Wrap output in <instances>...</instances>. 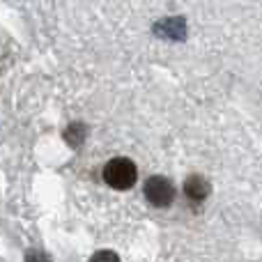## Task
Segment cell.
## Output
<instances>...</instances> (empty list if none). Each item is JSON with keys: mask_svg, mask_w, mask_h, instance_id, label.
<instances>
[{"mask_svg": "<svg viewBox=\"0 0 262 262\" xmlns=\"http://www.w3.org/2000/svg\"><path fill=\"white\" fill-rule=\"evenodd\" d=\"M136 180H138V170H136V163L131 159L115 157L104 166V182L111 189L127 191L136 184Z\"/></svg>", "mask_w": 262, "mask_h": 262, "instance_id": "obj_1", "label": "cell"}, {"mask_svg": "<svg viewBox=\"0 0 262 262\" xmlns=\"http://www.w3.org/2000/svg\"><path fill=\"white\" fill-rule=\"evenodd\" d=\"M145 198L154 207H170V203L175 200V186L168 177L154 175L145 182Z\"/></svg>", "mask_w": 262, "mask_h": 262, "instance_id": "obj_2", "label": "cell"}, {"mask_svg": "<svg viewBox=\"0 0 262 262\" xmlns=\"http://www.w3.org/2000/svg\"><path fill=\"white\" fill-rule=\"evenodd\" d=\"M209 191H212V186H209V182L205 180L203 175L186 177L184 193H186V198H189V200H195V203H200V200H205L209 195Z\"/></svg>", "mask_w": 262, "mask_h": 262, "instance_id": "obj_3", "label": "cell"}, {"mask_svg": "<svg viewBox=\"0 0 262 262\" xmlns=\"http://www.w3.org/2000/svg\"><path fill=\"white\" fill-rule=\"evenodd\" d=\"M157 30L161 32V35L170 37V39H182L184 32H186V28H184V21H182V18H168V21L159 23Z\"/></svg>", "mask_w": 262, "mask_h": 262, "instance_id": "obj_4", "label": "cell"}, {"mask_svg": "<svg viewBox=\"0 0 262 262\" xmlns=\"http://www.w3.org/2000/svg\"><path fill=\"white\" fill-rule=\"evenodd\" d=\"M64 140H67L72 147H81L83 140H85V127H83L81 122L69 124L67 131H64Z\"/></svg>", "mask_w": 262, "mask_h": 262, "instance_id": "obj_5", "label": "cell"}, {"mask_svg": "<svg viewBox=\"0 0 262 262\" xmlns=\"http://www.w3.org/2000/svg\"><path fill=\"white\" fill-rule=\"evenodd\" d=\"M90 262H120V258L115 251H97L90 258Z\"/></svg>", "mask_w": 262, "mask_h": 262, "instance_id": "obj_6", "label": "cell"}, {"mask_svg": "<svg viewBox=\"0 0 262 262\" xmlns=\"http://www.w3.org/2000/svg\"><path fill=\"white\" fill-rule=\"evenodd\" d=\"M26 262H51V258H46V253H41V251H28Z\"/></svg>", "mask_w": 262, "mask_h": 262, "instance_id": "obj_7", "label": "cell"}]
</instances>
